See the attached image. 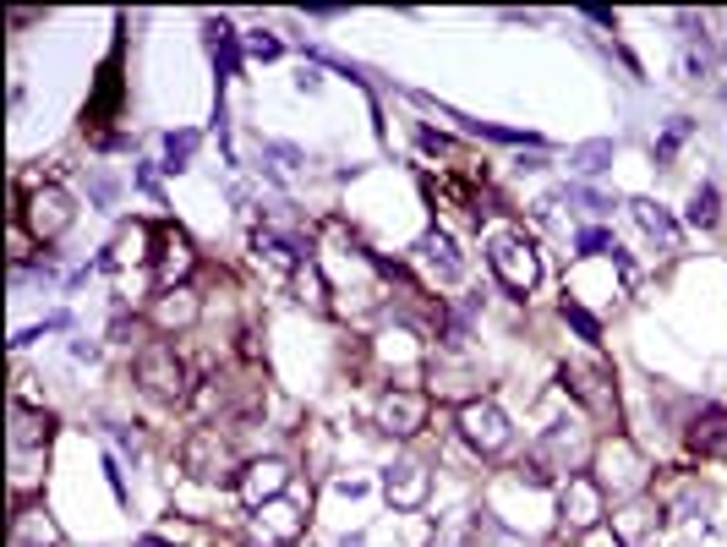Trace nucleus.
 Segmentation results:
<instances>
[{
  "instance_id": "obj_1",
  "label": "nucleus",
  "mask_w": 727,
  "mask_h": 547,
  "mask_svg": "<svg viewBox=\"0 0 727 547\" xmlns=\"http://www.w3.org/2000/svg\"><path fill=\"white\" fill-rule=\"evenodd\" d=\"M132 372H137V383H143V394L148 400H159V405H181L186 400V362L176 357V345L170 340H154V345H143L137 351V362H132Z\"/></svg>"
},
{
  "instance_id": "obj_2",
  "label": "nucleus",
  "mask_w": 727,
  "mask_h": 547,
  "mask_svg": "<svg viewBox=\"0 0 727 547\" xmlns=\"http://www.w3.org/2000/svg\"><path fill=\"white\" fill-rule=\"evenodd\" d=\"M487 264L498 274V285L515 290V296H531L537 279H542L537 247H531L526 236H515V230H492V236H487Z\"/></svg>"
},
{
  "instance_id": "obj_3",
  "label": "nucleus",
  "mask_w": 727,
  "mask_h": 547,
  "mask_svg": "<svg viewBox=\"0 0 727 547\" xmlns=\"http://www.w3.org/2000/svg\"><path fill=\"white\" fill-rule=\"evenodd\" d=\"M596 482H602V493H613V498H630V493L645 487V455H640L624 433H613V438L596 450Z\"/></svg>"
},
{
  "instance_id": "obj_4",
  "label": "nucleus",
  "mask_w": 727,
  "mask_h": 547,
  "mask_svg": "<svg viewBox=\"0 0 727 547\" xmlns=\"http://www.w3.org/2000/svg\"><path fill=\"white\" fill-rule=\"evenodd\" d=\"M459 438H465L476 455H503L509 438H515V427H509V416H503L492 400H465V405H459Z\"/></svg>"
},
{
  "instance_id": "obj_5",
  "label": "nucleus",
  "mask_w": 727,
  "mask_h": 547,
  "mask_svg": "<svg viewBox=\"0 0 727 547\" xmlns=\"http://www.w3.org/2000/svg\"><path fill=\"white\" fill-rule=\"evenodd\" d=\"M181 465H186V476H197V482H236L241 476L236 455H230V438H219V427H197L186 438Z\"/></svg>"
},
{
  "instance_id": "obj_6",
  "label": "nucleus",
  "mask_w": 727,
  "mask_h": 547,
  "mask_svg": "<svg viewBox=\"0 0 727 547\" xmlns=\"http://www.w3.org/2000/svg\"><path fill=\"white\" fill-rule=\"evenodd\" d=\"M558 509H563V526L569 531H596L602 526V515H607V493H602V482L596 476H569L563 487H558Z\"/></svg>"
},
{
  "instance_id": "obj_7",
  "label": "nucleus",
  "mask_w": 727,
  "mask_h": 547,
  "mask_svg": "<svg viewBox=\"0 0 727 547\" xmlns=\"http://www.w3.org/2000/svg\"><path fill=\"white\" fill-rule=\"evenodd\" d=\"M22 219H28L33 241H61V236L72 230L77 208H72V197H66L61 186H33V192H28V208H22Z\"/></svg>"
},
{
  "instance_id": "obj_8",
  "label": "nucleus",
  "mask_w": 727,
  "mask_h": 547,
  "mask_svg": "<svg viewBox=\"0 0 727 547\" xmlns=\"http://www.w3.org/2000/svg\"><path fill=\"white\" fill-rule=\"evenodd\" d=\"M383 493L399 515H416L433 498V471L422 460H394V465H383Z\"/></svg>"
},
{
  "instance_id": "obj_9",
  "label": "nucleus",
  "mask_w": 727,
  "mask_h": 547,
  "mask_svg": "<svg viewBox=\"0 0 727 547\" xmlns=\"http://www.w3.org/2000/svg\"><path fill=\"white\" fill-rule=\"evenodd\" d=\"M377 427H383L388 438H416V433L427 427V394H416V389H388V394L377 400Z\"/></svg>"
},
{
  "instance_id": "obj_10",
  "label": "nucleus",
  "mask_w": 727,
  "mask_h": 547,
  "mask_svg": "<svg viewBox=\"0 0 727 547\" xmlns=\"http://www.w3.org/2000/svg\"><path fill=\"white\" fill-rule=\"evenodd\" d=\"M284 487H290V465H284V460H252V465H241V476H236V493H241L252 509L273 504Z\"/></svg>"
},
{
  "instance_id": "obj_11",
  "label": "nucleus",
  "mask_w": 727,
  "mask_h": 547,
  "mask_svg": "<svg viewBox=\"0 0 727 547\" xmlns=\"http://www.w3.org/2000/svg\"><path fill=\"white\" fill-rule=\"evenodd\" d=\"M563 383L596 411V416H619V400H613V372L607 367H563Z\"/></svg>"
},
{
  "instance_id": "obj_12",
  "label": "nucleus",
  "mask_w": 727,
  "mask_h": 547,
  "mask_svg": "<svg viewBox=\"0 0 727 547\" xmlns=\"http://www.w3.org/2000/svg\"><path fill=\"white\" fill-rule=\"evenodd\" d=\"M252 531H258V543L263 547H284V543H295L301 531H307V515L295 509V504H263L258 509V520H252Z\"/></svg>"
},
{
  "instance_id": "obj_13",
  "label": "nucleus",
  "mask_w": 727,
  "mask_h": 547,
  "mask_svg": "<svg viewBox=\"0 0 727 547\" xmlns=\"http://www.w3.org/2000/svg\"><path fill=\"white\" fill-rule=\"evenodd\" d=\"M50 433H55V422H50V411H33V405H11V455H28V450H44L50 444Z\"/></svg>"
},
{
  "instance_id": "obj_14",
  "label": "nucleus",
  "mask_w": 727,
  "mask_h": 547,
  "mask_svg": "<svg viewBox=\"0 0 727 547\" xmlns=\"http://www.w3.org/2000/svg\"><path fill=\"white\" fill-rule=\"evenodd\" d=\"M422 264L438 274L444 285H455L459 274H465V258H459V247H455L449 230H427V236H422Z\"/></svg>"
},
{
  "instance_id": "obj_15",
  "label": "nucleus",
  "mask_w": 727,
  "mask_h": 547,
  "mask_svg": "<svg viewBox=\"0 0 727 547\" xmlns=\"http://www.w3.org/2000/svg\"><path fill=\"white\" fill-rule=\"evenodd\" d=\"M11 547H61V526L50 520V509H17Z\"/></svg>"
},
{
  "instance_id": "obj_16",
  "label": "nucleus",
  "mask_w": 727,
  "mask_h": 547,
  "mask_svg": "<svg viewBox=\"0 0 727 547\" xmlns=\"http://www.w3.org/2000/svg\"><path fill=\"white\" fill-rule=\"evenodd\" d=\"M630 214H635V225L651 236V241H662V252H678V225H673V214H667L662 203L635 197V203H630Z\"/></svg>"
},
{
  "instance_id": "obj_17",
  "label": "nucleus",
  "mask_w": 727,
  "mask_h": 547,
  "mask_svg": "<svg viewBox=\"0 0 727 547\" xmlns=\"http://www.w3.org/2000/svg\"><path fill=\"white\" fill-rule=\"evenodd\" d=\"M689 450H695V455H727V411L723 405H706V411L695 416Z\"/></svg>"
},
{
  "instance_id": "obj_18",
  "label": "nucleus",
  "mask_w": 727,
  "mask_h": 547,
  "mask_svg": "<svg viewBox=\"0 0 727 547\" xmlns=\"http://www.w3.org/2000/svg\"><path fill=\"white\" fill-rule=\"evenodd\" d=\"M186 274H191V241L181 230H165V241H159V285H176Z\"/></svg>"
},
{
  "instance_id": "obj_19",
  "label": "nucleus",
  "mask_w": 727,
  "mask_h": 547,
  "mask_svg": "<svg viewBox=\"0 0 727 547\" xmlns=\"http://www.w3.org/2000/svg\"><path fill=\"white\" fill-rule=\"evenodd\" d=\"M154 323H159V329H186V323H197V296H191V290H165V296L154 301Z\"/></svg>"
},
{
  "instance_id": "obj_20",
  "label": "nucleus",
  "mask_w": 727,
  "mask_h": 547,
  "mask_svg": "<svg viewBox=\"0 0 727 547\" xmlns=\"http://www.w3.org/2000/svg\"><path fill=\"white\" fill-rule=\"evenodd\" d=\"M295 301L312 307V312H329V285H323V269H318L312 258L295 269Z\"/></svg>"
},
{
  "instance_id": "obj_21",
  "label": "nucleus",
  "mask_w": 727,
  "mask_h": 547,
  "mask_svg": "<svg viewBox=\"0 0 727 547\" xmlns=\"http://www.w3.org/2000/svg\"><path fill=\"white\" fill-rule=\"evenodd\" d=\"M651 515H662V509H651V504H630L624 515H619V543L624 547H640L651 531H656V520Z\"/></svg>"
},
{
  "instance_id": "obj_22",
  "label": "nucleus",
  "mask_w": 727,
  "mask_h": 547,
  "mask_svg": "<svg viewBox=\"0 0 727 547\" xmlns=\"http://www.w3.org/2000/svg\"><path fill=\"white\" fill-rule=\"evenodd\" d=\"M208 33H214L219 72H225V78H236V72H241V50H236V33H230V22H208Z\"/></svg>"
},
{
  "instance_id": "obj_23",
  "label": "nucleus",
  "mask_w": 727,
  "mask_h": 547,
  "mask_svg": "<svg viewBox=\"0 0 727 547\" xmlns=\"http://www.w3.org/2000/svg\"><path fill=\"white\" fill-rule=\"evenodd\" d=\"M684 219H689L695 230H712V225H717V186H695V197H689Z\"/></svg>"
},
{
  "instance_id": "obj_24",
  "label": "nucleus",
  "mask_w": 727,
  "mask_h": 547,
  "mask_svg": "<svg viewBox=\"0 0 727 547\" xmlns=\"http://www.w3.org/2000/svg\"><path fill=\"white\" fill-rule=\"evenodd\" d=\"M563 323H569V329H574L585 345H602V323H596V318H591L580 301H563Z\"/></svg>"
},
{
  "instance_id": "obj_25",
  "label": "nucleus",
  "mask_w": 727,
  "mask_h": 547,
  "mask_svg": "<svg viewBox=\"0 0 727 547\" xmlns=\"http://www.w3.org/2000/svg\"><path fill=\"white\" fill-rule=\"evenodd\" d=\"M191 154H197V132H170L165 137V171H186Z\"/></svg>"
},
{
  "instance_id": "obj_26",
  "label": "nucleus",
  "mask_w": 727,
  "mask_h": 547,
  "mask_svg": "<svg viewBox=\"0 0 727 547\" xmlns=\"http://www.w3.org/2000/svg\"><path fill=\"white\" fill-rule=\"evenodd\" d=\"M602 159H613V143H585V148H574V171H585V176H596Z\"/></svg>"
},
{
  "instance_id": "obj_27",
  "label": "nucleus",
  "mask_w": 727,
  "mask_h": 547,
  "mask_svg": "<svg viewBox=\"0 0 727 547\" xmlns=\"http://www.w3.org/2000/svg\"><path fill=\"white\" fill-rule=\"evenodd\" d=\"M684 137H689V121H684V115H678V121H673V126H667V132H662V143H656V159H662V165H667V159H673V154H678V143H684Z\"/></svg>"
},
{
  "instance_id": "obj_28",
  "label": "nucleus",
  "mask_w": 727,
  "mask_h": 547,
  "mask_svg": "<svg viewBox=\"0 0 727 547\" xmlns=\"http://www.w3.org/2000/svg\"><path fill=\"white\" fill-rule=\"evenodd\" d=\"M574 247H580V258H596V252H619V241H613L607 230H580V241H574Z\"/></svg>"
},
{
  "instance_id": "obj_29",
  "label": "nucleus",
  "mask_w": 727,
  "mask_h": 547,
  "mask_svg": "<svg viewBox=\"0 0 727 547\" xmlns=\"http://www.w3.org/2000/svg\"><path fill=\"white\" fill-rule=\"evenodd\" d=\"M247 50H252L258 61H273V55H279V39H269V33H247Z\"/></svg>"
},
{
  "instance_id": "obj_30",
  "label": "nucleus",
  "mask_w": 727,
  "mask_h": 547,
  "mask_svg": "<svg viewBox=\"0 0 727 547\" xmlns=\"http://www.w3.org/2000/svg\"><path fill=\"white\" fill-rule=\"evenodd\" d=\"M569 197H574V203H580V208H585V214H607V208H613V203H607V197H596V192H585V186H574V192H569Z\"/></svg>"
},
{
  "instance_id": "obj_31",
  "label": "nucleus",
  "mask_w": 727,
  "mask_h": 547,
  "mask_svg": "<svg viewBox=\"0 0 727 547\" xmlns=\"http://www.w3.org/2000/svg\"><path fill=\"white\" fill-rule=\"evenodd\" d=\"M72 357H77V362H93V357H98V345H93V340H72Z\"/></svg>"
}]
</instances>
